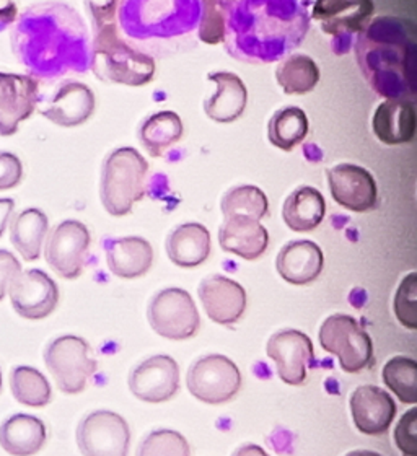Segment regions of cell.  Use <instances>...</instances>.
Masks as SVG:
<instances>
[{
    "mask_svg": "<svg viewBox=\"0 0 417 456\" xmlns=\"http://www.w3.org/2000/svg\"><path fill=\"white\" fill-rule=\"evenodd\" d=\"M23 180V163L17 155L0 151V191L17 188Z\"/></svg>",
    "mask_w": 417,
    "mask_h": 456,
    "instance_id": "obj_41",
    "label": "cell"
},
{
    "mask_svg": "<svg viewBox=\"0 0 417 456\" xmlns=\"http://www.w3.org/2000/svg\"><path fill=\"white\" fill-rule=\"evenodd\" d=\"M326 216V202L322 192L312 186H300L285 200L282 217L292 232H310Z\"/></svg>",
    "mask_w": 417,
    "mask_h": 456,
    "instance_id": "obj_30",
    "label": "cell"
},
{
    "mask_svg": "<svg viewBox=\"0 0 417 456\" xmlns=\"http://www.w3.org/2000/svg\"><path fill=\"white\" fill-rule=\"evenodd\" d=\"M184 133V126L180 114L163 110L149 116L139 129V141L143 149L152 157H161L171 145L180 141Z\"/></svg>",
    "mask_w": 417,
    "mask_h": 456,
    "instance_id": "obj_31",
    "label": "cell"
},
{
    "mask_svg": "<svg viewBox=\"0 0 417 456\" xmlns=\"http://www.w3.org/2000/svg\"><path fill=\"white\" fill-rule=\"evenodd\" d=\"M46 426L29 414H15L0 426V445L13 456L37 455L46 444Z\"/></svg>",
    "mask_w": 417,
    "mask_h": 456,
    "instance_id": "obj_28",
    "label": "cell"
},
{
    "mask_svg": "<svg viewBox=\"0 0 417 456\" xmlns=\"http://www.w3.org/2000/svg\"><path fill=\"white\" fill-rule=\"evenodd\" d=\"M17 13L19 10L13 0H0V31L15 21Z\"/></svg>",
    "mask_w": 417,
    "mask_h": 456,
    "instance_id": "obj_43",
    "label": "cell"
},
{
    "mask_svg": "<svg viewBox=\"0 0 417 456\" xmlns=\"http://www.w3.org/2000/svg\"><path fill=\"white\" fill-rule=\"evenodd\" d=\"M323 349L338 357L348 373H359L367 369L373 357V346L369 334L349 314H336L324 320L320 330Z\"/></svg>",
    "mask_w": 417,
    "mask_h": 456,
    "instance_id": "obj_9",
    "label": "cell"
},
{
    "mask_svg": "<svg viewBox=\"0 0 417 456\" xmlns=\"http://www.w3.org/2000/svg\"><path fill=\"white\" fill-rule=\"evenodd\" d=\"M218 243L224 251L253 261L265 255L269 245V233L261 225V220L233 216L224 219L218 230Z\"/></svg>",
    "mask_w": 417,
    "mask_h": 456,
    "instance_id": "obj_22",
    "label": "cell"
},
{
    "mask_svg": "<svg viewBox=\"0 0 417 456\" xmlns=\"http://www.w3.org/2000/svg\"><path fill=\"white\" fill-rule=\"evenodd\" d=\"M90 241V232L82 222H61L46 240L45 256L49 266L57 276L74 281L84 271Z\"/></svg>",
    "mask_w": 417,
    "mask_h": 456,
    "instance_id": "obj_13",
    "label": "cell"
},
{
    "mask_svg": "<svg viewBox=\"0 0 417 456\" xmlns=\"http://www.w3.org/2000/svg\"><path fill=\"white\" fill-rule=\"evenodd\" d=\"M235 0H200V28L198 39L204 45H220L224 43L225 21Z\"/></svg>",
    "mask_w": 417,
    "mask_h": 456,
    "instance_id": "obj_37",
    "label": "cell"
},
{
    "mask_svg": "<svg viewBox=\"0 0 417 456\" xmlns=\"http://www.w3.org/2000/svg\"><path fill=\"white\" fill-rule=\"evenodd\" d=\"M375 12L373 0H315L310 17L332 38L338 54L351 51L356 37Z\"/></svg>",
    "mask_w": 417,
    "mask_h": 456,
    "instance_id": "obj_7",
    "label": "cell"
},
{
    "mask_svg": "<svg viewBox=\"0 0 417 456\" xmlns=\"http://www.w3.org/2000/svg\"><path fill=\"white\" fill-rule=\"evenodd\" d=\"M39 105V84L35 77L0 72V135L19 131Z\"/></svg>",
    "mask_w": 417,
    "mask_h": 456,
    "instance_id": "obj_15",
    "label": "cell"
},
{
    "mask_svg": "<svg viewBox=\"0 0 417 456\" xmlns=\"http://www.w3.org/2000/svg\"><path fill=\"white\" fill-rule=\"evenodd\" d=\"M10 388L13 398L29 408H43L53 398L51 385L41 371L20 365L10 373Z\"/></svg>",
    "mask_w": 417,
    "mask_h": 456,
    "instance_id": "obj_34",
    "label": "cell"
},
{
    "mask_svg": "<svg viewBox=\"0 0 417 456\" xmlns=\"http://www.w3.org/2000/svg\"><path fill=\"white\" fill-rule=\"evenodd\" d=\"M194 398L208 404H222L235 398L241 387V373L235 362L225 355L212 354L194 362L186 379Z\"/></svg>",
    "mask_w": 417,
    "mask_h": 456,
    "instance_id": "obj_11",
    "label": "cell"
},
{
    "mask_svg": "<svg viewBox=\"0 0 417 456\" xmlns=\"http://www.w3.org/2000/svg\"><path fill=\"white\" fill-rule=\"evenodd\" d=\"M233 456H269L266 453L265 450L253 444H247L243 447L238 448Z\"/></svg>",
    "mask_w": 417,
    "mask_h": 456,
    "instance_id": "obj_45",
    "label": "cell"
},
{
    "mask_svg": "<svg viewBox=\"0 0 417 456\" xmlns=\"http://www.w3.org/2000/svg\"><path fill=\"white\" fill-rule=\"evenodd\" d=\"M346 456H381L379 453H375V452H369V450H357V452H351V453H348Z\"/></svg>",
    "mask_w": 417,
    "mask_h": 456,
    "instance_id": "obj_46",
    "label": "cell"
},
{
    "mask_svg": "<svg viewBox=\"0 0 417 456\" xmlns=\"http://www.w3.org/2000/svg\"><path fill=\"white\" fill-rule=\"evenodd\" d=\"M267 355L274 362L281 380L298 387L304 385L307 369L315 357L312 339L297 330H282L267 342Z\"/></svg>",
    "mask_w": 417,
    "mask_h": 456,
    "instance_id": "obj_18",
    "label": "cell"
},
{
    "mask_svg": "<svg viewBox=\"0 0 417 456\" xmlns=\"http://www.w3.org/2000/svg\"><path fill=\"white\" fill-rule=\"evenodd\" d=\"M45 363L57 388L67 395L86 390L96 371V361L90 355L88 342L77 336H61L51 342L45 351Z\"/></svg>",
    "mask_w": 417,
    "mask_h": 456,
    "instance_id": "obj_8",
    "label": "cell"
},
{
    "mask_svg": "<svg viewBox=\"0 0 417 456\" xmlns=\"http://www.w3.org/2000/svg\"><path fill=\"white\" fill-rule=\"evenodd\" d=\"M308 0H235L225 21L230 56L249 64H271L292 54L312 25Z\"/></svg>",
    "mask_w": 417,
    "mask_h": 456,
    "instance_id": "obj_1",
    "label": "cell"
},
{
    "mask_svg": "<svg viewBox=\"0 0 417 456\" xmlns=\"http://www.w3.org/2000/svg\"><path fill=\"white\" fill-rule=\"evenodd\" d=\"M0 390H2V371H0Z\"/></svg>",
    "mask_w": 417,
    "mask_h": 456,
    "instance_id": "obj_47",
    "label": "cell"
},
{
    "mask_svg": "<svg viewBox=\"0 0 417 456\" xmlns=\"http://www.w3.org/2000/svg\"><path fill=\"white\" fill-rule=\"evenodd\" d=\"M149 163L133 147L116 149L106 157L102 168L100 198L104 209L123 217L145 196Z\"/></svg>",
    "mask_w": 417,
    "mask_h": 456,
    "instance_id": "obj_6",
    "label": "cell"
},
{
    "mask_svg": "<svg viewBox=\"0 0 417 456\" xmlns=\"http://www.w3.org/2000/svg\"><path fill=\"white\" fill-rule=\"evenodd\" d=\"M220 209L224 219L233 216H245L251 219L261 220L267 216L269 204L265 192L258 186L243 184L225 192L220 202Z\"/></svg>",
    "mask_w": 417,
    "mask_h": 456,
    "instance_id": "obj_35",
    "label": "cell"
},
{
    "mask_svg": "<svg viewBox=\"0 0 417 456\" xmlns=\"http://www.w3.org/2000/svg\"><path fill=\"white\" fill-rule=\"evenodd\" d=\"M95 111V94L90 86L76 80H66L57 86L54 95L41 108L45 116L61 127H77L86 123Z\"/></svg>",
    "mask_w": 417,
    "mask_h": 456,
    "instance_id": "obj_19",
    "label": "cell"
},
{
    "mask_svg": "<svg viewBox=\"0 0 417 456\" xmlns=\"http://www.w3.org/2000/svg\"><path fill=\"white\" fill-rule=\"evenodd\" d=\"M77 445L84 456H127L131 428L113 411H95L78 424Z\"/></svg>",
    "mask_w": 417,
    "mask_h": 456,
    "instance_id": "obj_12",
    "label": "cell"
},
{
    "mask_svg": "<svg viewBox=\"0 0 417 456\" xmlns=\"http://www.w3.org/2000/svg\"><path fill=\"white\" fill-rule=\"evenodd\" d=\"M180 388V367L170 355H153L134 369L129 390L145 403H163Z\"/></svg>",
    "mask_w": 417,
    "mask_h": 456,
    "instance_id": "obj_17",
    "label": "cell"
},
{
    "mask_svg": "<svg viewBox=\"0 0 417 456\" xmlns=\"http://www.w3.org/2000/svg\"><path fill=\"white\" fill-rule=\"evenodd\" d=\"M10 302L25 320H45L56 310L59 289L56 282L41 269L21 271L10 284Z\"/></svg>",
    "mask_w": 417,
    "mask_h": 456,
    "instance_id": "obj_14",
    "label": "cell"
},
{
    "mask_svg": "<svg viewBox=\"0 0 417 456\" xmlns=\"http://www.w3.org/2000/svg\"><path fill=\"white\" fill-rule=\"evenodd\" d=\"M395 314L399 323L409 330L417 328V274L411 273L399 284L395 297Z\"/></svg>",
    "mask_w": 417,
    "mask_h": 456,
    "instance_id": "obj_39",
    "label": "cell"
},
{
    "mask_svg": "<svg viewBox=\"0 0 417 456\" xmlns=\"http://www.w3.org/2000/svg\"><path fill=\"white\" fill-rule=\"evenodd\" d=\"M395 440L405 455L417 456V409H409L401 418L395 430Z\"/></svg>",
    "mask_w": 417,
    "mask_h": 456,
    "instance_id": "obj_40",
    "label": "cell"
},
{
    "mask_svg": "<svg viewBox=\"0 0 417 456\" xmlns=\"http://www.w3.org/2000/svg\"><path fill=\"white\" fill-rule=\"evenodd\" d=\"M200 300L208 318L217 324H233L247 310V292L225 276H208L200 282Z\"/></svg>",
    "mask_w": 417,
    "mask_h": 456,
    "instance_id": "obj_20",
    "label": "cell"
},
{
    "mask_svg": "<svg viewBox=\"0 0 417 456\" xmlns=\"http://www.w3.org/2000/svg\"><path fill=\"white\" fill-rule=\"evenodd\" d=\"M310 129L308 118L298 106H284L277 110L267 124V139L277 149L290 152L304 142Z\"/></svg>",
    "mask_w": 417,
    "mask_h": 456,
    "instance_id": "obj_33",
    "label": "cell"
},
{
    "mask_svg": "<svg viewBox=\"0 0 417 456\" xmlns=\"http://www.w3.org/2000/svg\"><path fill=\"white\" fill-rule=\"evenodd\" d=\"M106 263L116 277L135 279L143 276L152 267V245L141 237L108 240Z\"/></svg>",
    "mask_w": 417,
    "mask_h": 456,
    "instance_id": "obj_26",
    "label": "cell"
},
{
    "mask_svg": "<svg viewBox=\"0 0 417 456\" xmlns=\"http://www.w3.org/2000/svg\"><path fill=\"white\" fill-rule=\"evenodd\" d=\"M21 273V266L17 257L7 249H0V300L9 292L13 279Z\"/></svg>",
    "mask_w": 417,
    "mask_h": 456,
    "instance_id": "obj_42",
    "label": "cell"
},
{
    "mask_svg": "<svg viewBox=\"0 0 417 456\" xmlns=\"http://www.w3.org/2000/svg\"><path fill=\"white\" fill-rule=\"evenodd\" d=\"M383 381L403 403H417V363L409 357H393L383 367Z\"/></svg>",
    "mask_w": 417,
    "mask_h": 456,
    "instance_id": "obj_36",
    "label": "cell"
},
{
    "mask_svg": "<svg viewBox=\"0 0 417 456\" xmlns=\"http://www.w3.org/2000/svg\"><path fill=\"white\" fill-rule=\"evenodd\" d=\"M49 220L39 209H25L10 224V240L25 261H37L48 235Z\"/></svg>",
    "mask_w": 417,
    "mask_h": 456,
    "instance_id": "obj_29",
    "label": "cell"
},
{
    "mask_svg": "<svg viewBox=\"0 0 417 456\" xmlns=\"http://www.w3.org/2000/svg\"><path fill=\"white\" fill-rule=\"evenodd\" d=\"M114 5L119 33L149 56L198 39L200 0H114Z\"/></svg>",
    "mask_w": 417,
    "mask_h": 456,
    "instance_id": "obj_4",
    "label": "cell"
},
{
    "mask_svg": "<svg viewBox=\"0 0 417 456\" xmlns=\"http://www.w3.org/2000/svg\"><path fill=\"white\" fill-rule=\"evenodd\" d=\"M416 108L409 100H385L372 118L377 139L387 145L411 142L416 135Z\"/></svg>",
    "mask_w": 417,
    "mask_h": 456,
    "instance_id": "obj_24",
    "label": "cell"
},
{
    "mask_svg": "<svg viewBox=\"0 0 417 456\" xmlns=\"http://www.w3.org/2000/svg\"><path fill=\"white\" fill-rule=\"evenodd\" d=\"M149 323L161 338L184 341L200 331V318L196 304L186 290L165 289L149 305Z\"/></svg>",
    "mask_w": 417,
    "mask_h": 456,
    "instance_id": "obj_10",
    "label": "cell"
},
{
    "mask_svg": "<svg viewBox=\"0 0 417 456\" xmlns=\"http://www.w3.org/2000/svg\"><path fill=\"white\" fill-rule=\"evenodd\" d=\"M13 209H15V202H13V200L0 198V237L4 235L5 228L9 225Z\"/></svg>",
    "mask_w": 417,
    "mask_h": 456,
    "instance_id": "obj_44",
    "label": "cell"
},
{
    "mask_svg": "<svg viewBox=\"0 0 417 456\" xmlns=\"http://www.w3.org/2000/svg\"><path fill=\"white\" fill-rule=\"evenodd\" d=\"M275 80L287 95H305L320 82V67L307 54H289L275 67Z\"/></svg>",
    "mask_w": 417,
    "mask_h": 456,
    "instance_id": "obj_32",
    "label": "cell"
},
{
    "mask_svg": "<svg viewBox=\"0 0 417 456\" xmlns=\"http://www.w3.org/2000/svg\"><path fill=\"white\" fill-rule=\"evenodd\" d=\"M208 78L216 84L217 92L204 102L206 114L216 123L237 121L247 110L248 90L243 80L227 70L212 72Z\"/></svg>",
    "mask_w": 417,
    "mask_h": 456,
    "instance_id": "obj_25",
    "label": "cell"
},
{
    "mask_svg": "<svg viewBox=\"0 0 417 456\" xmlns=\"http://www.w3.org/2000/svg\"><path fill=\"white\" fill-rule=\"evenodd\" d=\"M352 419L365 436H381L397 416V404L388 393L373 385H364L352 393Z\"/></svg>",
    "mask_w": 417,
    "mask_h": 456,
    "instance_id": "obj_21",
    "label": "cell"
},
{
    "mask_svg": "<svg viewBox=\"0 0 417 456\" xmlns=\"http://www.w3.org/2000/svg\"><path fill=\"white\" fill-rule=\"evenodd\" d=\"M362 76L387 100L416 96V25L409 19L381 15L370 19L354 41Z\"/></svg>",
    "mask_w": 417,
    "mask_h": 456,
    "instance_id": "obj_2",
    "label": "cell"
},
{
    "mask_svg": "<svg viewBox=\"0 0 417 456\" xmlns=\"http://www.w3.org/2000/svg\"><path fill=\"white\" fill-rule=\"evenodd\" d=\"M334 200L352 212H367L379 204V188L369 170L354 163H339L328 170Z\"/></svg>",
    "mask_w": 417,
    "mask_h": 456,
    "instance_id": "obj_16",
    "label": "cell"
},
{
    "mask_svg": "<svg viewBox=\"0 0 417 456\" xmlns=\"http://www.w3.org/2000/svg\"><path fill=\"white\" fill-rule=\"evenodd\" d=\"M167 253L171 263L178 267H198L210 255V233L196 222L183 224L167 238Z\"/></svg>",
    "mask_w": 417,
    "mask_h": 456,
    "instance_id": "obj_27",
    "label": "cell"
},
{
    "mask_svg": "<svg viewBox=\"0 0 417 456\" xmlns=\"http://www.w3.org/2000/svg\"><path fill=\"white\" fill-rule=\"evenodd\" d=\"M29 43L21 46L25 64L41 77L84 74L90 69L92 41L86 21L64 4H49L29 19Z\"/></svg>",
    "mask_w": 417,
    "mask_h": 456,
    "instance_id": "obj_3",
    "label": "cell"
},
{
    "mask_svg": "<svg viewBox=\"0 0 417 456\" xmlns=\"http://www.w3.org/2000/svg\"><path fill=\"white\" fill-rule=\"evenodd\" d=\"M92 21L90 69L110 84L143 86L155 77V59L131 46L116 25L114 0H86Z\"/></svg>",
    "mask_w": 417,
    "mask_h": 456,
    "instance_id": "obj_5",
    "label": "cell"
},
{
    "mask_svg": "<svg viewBox=\"0 0 417 456\" xmlns=\"http://www.w3.org/2000/svg\"><path fill=\"white\" fill-rule=\"evenodd\" d=\"M190 444L180 432L161 428L143 438L137 456H190Z\"/></svg>",
    "mask_w": 417,
    "mask_h": 456,
    "instance_id": "obj_38",
    "label": "cell"
},
{
    "mask_svg": "<svg viewBox=\"0 0 417 456\" xmlns=\"http://www.w3.org/2000/svg\"><path fill=\"white\" fill-rule=\"evenodd\" d=\"M324 256L322 248L310 240H294L287 243L277 255L275 267L289 284L305 285L316 281L322 274Z\"/></svg>",
    "mask_w": 417,
    "mask_h": 456,
    "instance_id": "obj_23",
    "label": "cell"
}]
</instances>
